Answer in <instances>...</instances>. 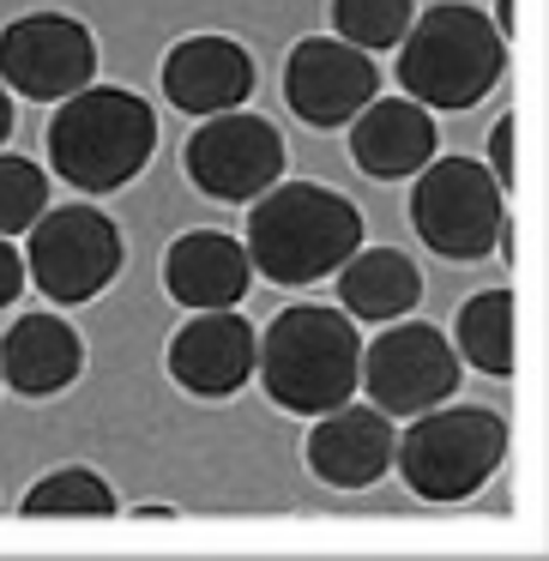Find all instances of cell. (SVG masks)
Instances as JSON below:
<instances>
[{"label": "cell", "mask_w": 549, "mask_h": 561, "mask_svg": "<svg viewBox=\"0 0 549 561\" xmlns=\"http://www.w3.org/2000/svg\"><path fill=\"white\" fill-rule=\"evenodd\" d=\"M248 260L260 278L302 290L320 284L363 248V211L320 182H272L248 206Z\"/></svg>", "instance_id": "1"}, {"label": "cell", "mask_w": 549, "mask_h": 561, "mask_svg": "<svg viewBox=\"0 0 549 561\" xmlns=\"http://www.w3.org/2000/svg\"><path fill=\"white\" fill-rule=\"evenodd\" d=\"M260 387L278 411L290 416H320L332 404H344L363 375V344H356V320L344 308L296 302L284 314H272V327L260 332Z\"/></svg>", "instance_id": "2"}, {"label": "cell", "mask_w": 549, "mask_h": 561, "mask_svg": "<svg viewBox=\"0 0 549 561\" xmlns=\"http://www.w3.org/2000/svg\"><path fill=\"white\" fill-rule=\"evenodd\" d=\"M158 115L122 85H85L49 115V170L73 194H115L151 163Z\"/></svg>", "instance_id": "3"}, {"label": "cell", "mask_w": 549, "mask_h": 561, "mask_svg": "<svg viewBox=\"0 0 549 561\" xmlns=\"http://www.w3.org/2000/svg\"><path fill=\"white\" fill-rule=\"evenodd\" d=\"M501 67H507V37L489 13L459 0H441L423 19H411L399 43V91L423 110H477L501 85Z\"/></svg>", "instance_id": "4"}, {"label": "cell", "mask_w": 549, "mask_h": 561, "mask_svg": "<svg viewBox=\"0 0 549 561\" xmlns=\"http://www.w3.org/2000/svg\"><path fill=\"white\" fill-rule=\"evenodd\" d=\"M507 459V423L483 404H435L416 411L392 440V465L423 501H465Z\"/></svg>", "instance_id": "5"}, {"label": "cell", "mask_w": 549, "mask_h": 561, "mask_svg": "<svg viewBox=\"0 0 549 561\" xmlns=\"http://www.w3.org/2000/svg\"><path fill=\"white\" fill-rule=\"evenodd\" d=\"M411 224L441 260H489L507 236V194L471 158H428L411 187Z\"/></svg>", "instance_id": "6"}, {"label": "cell", "mask_w": 549, "mask_h": 561, "mask_svg": "<svg viewBox=\"0 0 549 561\" xmlns=\"http://www.w3.org/2000/svg\"><path fill=\"white\" fill-rule=\"evenodd\" d=\"M127 248L122 230H115L110 211L98 206H55L31 224V242H25V278L37 284L49 302L79 308L91 296H103L122 272Z\"/></svg>", "instance_id": "7"}, {"label": "cell", "mask_w": 549, "mask_h": 561, "mask_svg": "<svg viewBox=\"0 0 549 561\" xmlns=\"http://www.w3.org/2000/svg\"><path fill=\"white\" fill-rule=\"evenodd\" d=\"M356 380L368 387L375 411L416 416V411H435V404L453 399V387H459V351L428 320H404V327L387 320V332L363 351V375Z\"/></svg>", "instance_id": "8"}, {"label": "cell", "mask_w": 549, "mask_h": 561, "mask_svg": "<svg viewBox=\"0 0 549 561\" xmlns=\"http://www.w3.org/2000/svg\"><path fill=\"white\" fill-rule=\"evenodd\" d=\"M182 170L206 199L242 206V199H260L284 175V134L266 115H248V110L206 115L182 151Z\"/></svg>", "instance_id": "9"}, {"label": "cell", "mask_w": 549, "mask_h": 561, "mask_svg": "<svg viewBox=\"0 0 549 561\" xmlns=\"http://www.w3.org/2000/svg\"><path fill=\"white\" fill-rule=\"evenodd\" d=\"M98 79V37L67 13H25L0 31V85L61 103Z\"/></svg>", "instance_id": "10"}, {"label": "cell", "mask_w": 549, "mask_h": 561, "mask_svg": "<svg viewBox=\"0 0 549 561\" xmlns=\"http://www.w3.org/2000/svg\"><path fill=\"white\" fill-rule=\"evenodd\" d=\"M380 91V67L344 37H302L284 61V98L308 127H351L356 110Z\"/></svg>", "instance_id": "11"}, {"label": "cell", "mask_w": 549, "mask_h": 561, "mask_svg": "<svg viewBox=\"0 0 549 561\" xmlns=\"http://www.w3.org/2000/svg\"><path fill=\"white\" fill-rule=\"evenodd\" d=\"M254 351H260V332L236 308H194V320L163 351V368L194 399H230L254 375Z\"/></svg>", "instance_id": "12"}, {"label": "cell", "mask_w": 549, "mask_h": 561, "mask_svg": "<svg viewBox=\"0 0 549 561\" xmlns=\"http://www.w3.org/2000/svg\"><path fill=\"white\" fill-rule=\"evenodd\" d=\"M163 98L182 115H224L254 98V55L236 37H182L163 55Z\"/></svg>", "instance_id": "13"}, {"label": "cell", "mask_w": 549, "mask_h": 561, "mask_svg": "<svg viewBox=\"0 0 549 561\" xmlns=\"http://www.w3.org/2000/svg\"><path fill=\"white\" fill-rule=\"evenodd\" d=\"M392 440L399 435H392L387 411L344 399V404H332V411H320V423L308 428V471L332 489H368V483L387 477Z\"/></svg>", "instance_id": "14"}, {"label": "cell", "mask_w": 549, "mask_h": 561, "mask_svg": "<svg viewBox=\"0 0 549 561\" xmlns=\"http://www.w3.org/2000/svg\"><path fill=\"white\" fill-rule=\"evenodd\" d=\"M435 115L411 98H368L351 122V158L375 182H404L435 158Z\"/></svg>", "instance_id": "15"}, {"label": "cell", "mask_w": 549, "mask_h": 561, "mask_svg": "<svg viewBox=\"0 0 549 561\" xmlns=\"http://www.w3.org/2000/svg\"><path fill=\"white\" fill-rule=\"evenodd\" d=\"M85 368V339L61 314H19L0 339V380L19 399H55Z\"/></svg>", "instance_id": "16"}, {"label": "cell", "mask_w": 549, "mask_h": 561, "mask_svg": "<svg viewBox=\"0 0 549 561\" xmlns=\"http://www.w3.org/2000/svg\"><path fill=\"white\" fill-rule=\"evenodd\" d=\"M163 284L182 308H236L254 284V260L224 230H187L163 254Z\"/></svg>", "instance_id": "17"}, {"label": "cell", "mask_w": 549, "mask_h": 561, "mask_svg": "<svg viewBox=\"0 0 549 561\" xmlns=\"http://www.w3.org/2000/svg\"><path fill=\"white\" fill-rule=\"evenodd\" d=\"M339 302L351 320H399L423 302V272L399 248H356L339 266Z\"/></svg>", "instance_id": "18"}, {"label": "cell", "mask_w": 549, "mask_h": 561, "mask_svg": "<svg viewBox=\"0 0 549 561\" xmlns=\"http://www.w3.org/2000/svg\"><path fill=\"white\" fill-rule=\"evenodd\" d=\"M453 351H459V363L507 380L513 375V290L471 296L459 308V327H453Z\"/></svg>", "instance_id": "19"}, {"label": "cell", "mask_w": 549, "mask_h": 561, "mask_svg": "<svg viewBox=\"0 0 549 561\" xmlns=\"http://www.w3.org/2000/svg\"><path fill=\"white\" fill-rule=\"evenodd\" d=\"M25 519H110L115 513V489L103 483L91 465H61V471L37 477L19 501Z\"/></svg>", "instance_id": "20"}, {"label": "cell", "mask_w": 549, "mask_h": 561, "mask_svg": "<svg viewBox=\"0 0 549 561\" xmlns=\"http://www.w3.org/2000/svg\"><path fill=\"white\" fill-rule=\"evenodd\" d=\"M416 19V0H332V31L351 49H399Z\"/></svg>", "instance_id": "21"}, {"label": "cell", "mask_w": 549, "mask_h": 561, "mask_svg": "<svg viewBox=\"0 0 549 561\" xmlns=\"http://www.w3.org/2000/svg\"><path fill=\"white\" fill-rule=\"evenodd\" d=\"M49 211V175L31 158H7L0 151V236H19Z\"/></svg>", "instance_id": "22"}, {"label": "cell", "mask_w": 549, "mask_h": 561, "mask_svg": "<svg viewBox=\"0 0 549 561\" xmlns=\"http://www.w3.org/2000/svg\"><path fill=\"white\" fill-rule=\"evenodd\" d=\"M483 170L501 182V194L513 187V115H501V122L489 127V163H483Z\"/></svg>", "instance_id": "23"}, {"label": "cell", "mask_w": 549, "mask_h": 561, "mask_svg": "<svg viewBox=\"0 0 549 561\" xmlns=\"http://www.w3.org/2000/svg\"><path fill=\"white\" fill-rule=\"evenodd\" d=\"M19 290H25V260H19V248L0 236V308L19 302Z\"/></svg>", "instance_id": "24"}, {"label": "cell", "mask_w": 549, "mask_h": 561, "mask_svg": "<svg viewBox=\"0 0 549 561\" xmlns=\"http://www.w3.org/2000/svg\"><path fill=\"white\" fill-rule=\"evenodd\" d=\"M7 134H13V98H7V85H0V146H7Z\"/></svg>", "instance_id": "25"}, {"label": "cell", "mask_w": 549, "mask_h": 561, "mask_svg": "<svg viewBox=\"0 0 549 561\" xmlns=\"http://www.w3.org/2000/svg\"><path fill=\"white\" fill-rule=\"evenodd\" d=\"M501 37H513V0H501Z\"/></svg>", "instance_id": "26"}]
</instances>
